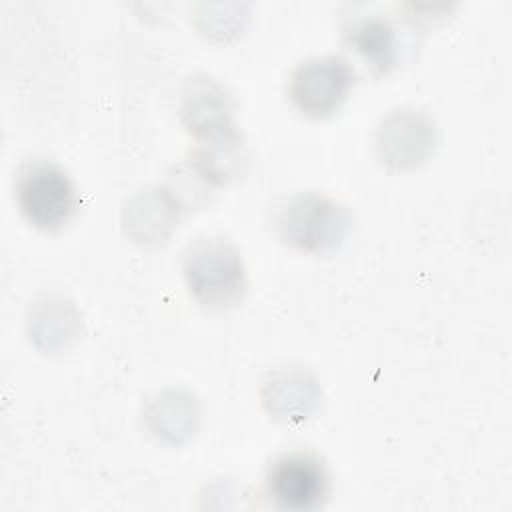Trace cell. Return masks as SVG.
<instances>
[{
    "label": "cell",
    "instance_id": "obj_1",
    "mask_svg": "<svg viewBox=\"0 0 512 512\" xmlns=\"http://www.w3.org/2000/svg\"><path fill=\"white\" fill-rule=\"evenodd\" d=\"M182 122L196 140V168L210 180L224 182L244 160L242 136L232 122V100L226 88L206 74L192 76L182 90Z\"/></svg>",
    "mask_w": 512,
    "mask_h": 512
},
{
    "label": "cell",
    "instance_id": "obj_2",
    "mask_svg": "<svg viewBox=\"0 0 512 512\" xmlns=\"http://www.w3.org/2000/svg\"><path fill=\"white\" fill-rule=\"evenodd\" d=\"M182 272L190 294L206 308H232L244 298V260L226 238L204 236L194 240L184 250Z\"/></svg>",
    "mask_w": 512,
    "mask_h": 512
},
{
    "label": "cell",
    "instance_id": "obj_3",
    "mask_svg": "<svg viewBox=\"0 0 512 512\" xmlns=\"http://www.w3.org/2000/svg\"><path fill=\"white\" fill-rule=\"evenodd\" d=\"M352 226L348 208L320 192H300L276 216L278 236L304 252L324 254L342 244Z\"/></svg>",
    "mask_w": 512,
    "mask_h": 512
},
{
    "label": "cell",
    "instance_id": "obj_4",
    "mask_svg": "<svg viewBox=\"0 0 512 512\" xmlns=\"http://www.w3.org/2000/svg\"><path fill=\"white\" fill-rule=\"evenodd\" d=\"M14 192L24 218L44 232L62 230L80 204L68 172L50 160L22 164Z\"/></svg>",
    "mask_w": 512,
    "mask_h": 512
},
{
    "label": "cell",
    "instance_id": "obj_5",
    "mask_svg": "<svg viewBox=\"0 0 512 512\" xmlns=\"http://www.w3.org/2000/svg\"><path fill=\"white\" fill-rule=\"evenodd\" d=\"M354 84V70L342 56H314L300 62L288 80L294 106L312 118H326L340 108Z\"/></svg>",
    "mask_w": 512,
    "mask_h": 512
},
{
    "label": "cell",
    "instance_id": "obj_6",
    "mask_svg": "<svg viewBox=\"0 0 512 512\" xmlns=\"http://www.w3.org/2000/svg\"><path fill=\"white\" fill-rule=\"evenodd\" d=\"M266 490L278 508L316 510L328 498V470L322 458L310 450L286 452L268 466Z\"/></svg>",
    "mask_w": 512,
    "mask_h": 512
},
{
    "label": "cell",
    "instance_id": "obj_7",
    "mask_svg": "<svg viewBox=\"0 0 512 512\" xmlns=\"http://www.w3.org/2000/svg\"><path fill=\"white\" fill-rule=\"evenodd\" d=\"M434 122L420 110L400 108L390 112L376 130V148L392 168L404 170L422 164L434 148Z\"/></svg>",
    "mask_w": 512,
    "mask_h": 512
},
{
    "label": "cell",
    "instance_id": "obj_8",
    "mask_svg": "<svg viewBox=\"0 0 512 512\" xmlns=\"http://www.w3.org/2000/svg\"><path fill=\"white\" fill-rule=\"evenodd\" d=\"M346 38L376 74H386L396 66L398 40L390 20L382 16L358 18L346 28Z\"/></svg>",
    "mask_w": 512,
    "mask_h": 512
}]
</instances>
